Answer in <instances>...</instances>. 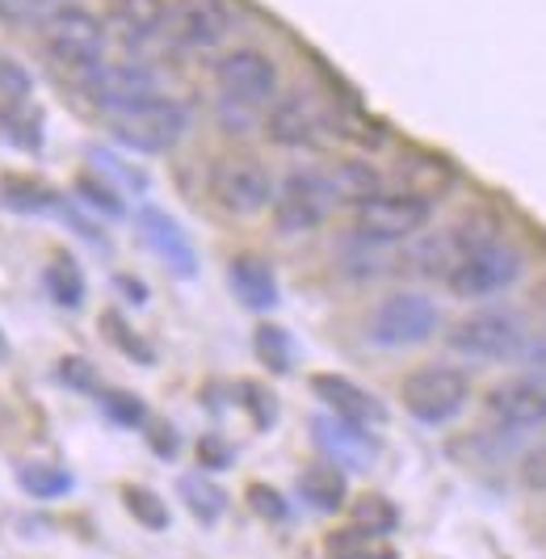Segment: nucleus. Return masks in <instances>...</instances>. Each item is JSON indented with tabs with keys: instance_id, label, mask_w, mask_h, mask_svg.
<instances>
[{
	"instance_id": "27",
	"label": "nucleus",
	"mask_w": 546,
	"mask_h": 559,
	"mask_svg": "<svg viewBox=\"0 0 546 559\" xmlns=\"http://www.w3.org/2000/svg\"><path fill=\"white\" fill-rule=\"evenodd\" d=\"M252 345H257V358L270 366L273 374H290V366H295V341H290L286 329L261 324L257 336H252Z\"/></svg>"
},
{
	"instance_id": "3",
	"label": "nucleus",
	"mask_w": 546,
	"mask_h": 559,
	"mask_svg": "<svg viewBox=\"0 0 546 559\" xmlns=\"http://www.w3.org/2000/svg\"><path fill=\"white\" fill-rule=\"evenodd\" d=\"M186 131H190V110L181 102H168V97H156L147 106H135V110L109 114L114 143H122L131 152H143V156L177 147V143L186 140Z\"/></svg>"
},
{
	"instance_id": "7",
	"label": "nucleus",
	"mask_w": 546,
	"mask_h": 559,
	"mask_svg": "<svg viewBox=\"0 0 546 559\" xmlns=\"http://www.w3.org/2000/svg\"><path fill=\"white\" fill-rule=\"evenodd\" d=\"M332 206H336L332 177L316 173V168H295L273 194V224L282 236H299V231L324 224Z\"/></svg>"
},
{
	"instance_id": "29",
	"label": "nucleus",
	"mask_w": 546,
	"mask_h": 559,
	"mask_svg": "<svg viewBox=\"0 0 546 559\" xmlns=\"http://www.w3.org/2000/svg\"><path fill=\"white\" fill-rule=\"evenodd\" d=\"M404 177H408V194H441L454 177H450V168L441 165V160H434V156H408L404 160Z\"/></svg>"
},
{
	"instance_id": "26",
	"label": "nucleus",
	"mask_w": 546,
	"mask_h": 559,
	"mask_svg": "<svg viewBox=\"0 0 546 559\" xmlns=\"http://www.w3.org/2000/svg\"><path fill=\"white\" fill-rule=\"evenodd\" d=\"M22 488L38 501H55V497H68L72 492V472L55 467V463H26L22 467Z\"/></svg>"
},
{
	"instance_id": "36",
	"label": "nucleus",
	"mask_w": 546,
	"mask_h": 559,
	"mask_svg": "<svg viewBox=\"0 0 546 559\" xmlns=\"http://www.w3.org/2000/svg\"><path fill=\"white\" fill-rule=\"evenodd\" d=\"M102 324H106V336H109V341H114V345H122V349H127V354H131V358H135L139 366H152V362H156V358H152V349H147V345H143V341H139V336L131 333V329H127V324H122V320H118L114 311H106V316H102Z\"/></svg>"
},
{
	"instance_id": "41",
	"label": "nucleus",
	"mask_w": 546,
	"mask_h": 559,
	"mask_svg": "<svg viewBox=\"0 0 546 559\" xmlns=\"http://www.w3.org/2000/svg\"><path fill=\"white\" fill-rule=\"evenodd\" d=\"M198 454H202L206 467H232V447H223L218 438H202V442H198Z\"/></svg>"
},
{
	"instance_id": "16",
	"label": "nucleus",
	"mask_w": 546,
	"mask_h": 559,
	"mask_svg": "<svg viewBox=\"0 0 546 559\" xmlns=\"http://www.w3.org/2000/svg\"><path fill=\"white\" fill-rule=\"evenodd\" d=\"M311 433H316V442H320L328 459H336L349 472H370L375 459L382 454L379 438L366 425H354V420L345 417H320L311 425Z\"/></svg>"
},
{
	"instance_id": "14",
	"label": "nucleus",
	"mask_w": 546,
	"mask_h": 559,
	"mask_svg": "<svg viewBox=\"0 0 546 559\" xmlns=\"http://www.w3.org/2000/svg\"><path fill=\"white\" fill-rule=\"evenodd\" d=\"M328 127H332V118L311 93H290V97L273 102L270 118H265V135L282 147H311V143H320Z\"/></svg>"
},
{
	"instance_id": "15",
	"label": "nucleus",
	"mask_w": 546,
	"mask_h": 559,
	"mask_svg": "<svg viewBox=\"0 0 546 559\" xmlns=\"http://www.w3.org/2000/svg\"><path fill=\"white\" fill-rule=\"evenodd\" d=\"M109 34L127 51H147L168 38V0H109Z\"/></svg>"
},
{
	"instance_id": "18",
	"label": "nucleus",
	"mask_w": 546,
	"mask_h": 559,
	"mask_svg": "<svg viewBox=\"0 0 546 559\" xmlns=\"http://www.w3.org/2000/svg\"><path fill=\"white\" fill-rule=\"evenodd\" d=\"M139 231H143V240L156 249L164 265L173 270V274H181V278H193L198 274V257H193V245L186 240V231L181 224H173L164 211L156 206H147L143 215H139Z\"/></svg>"
},
{
	"instance_id": "10",
	"label": "nucleus",
	"mask_w": 546,
	"mask_h": 559,
	"mask_svg": "<svg viewBox=\"0 0 546 559\" xmlns=\"http://www.w3.org/2000/svg\"><path fill=\"white\" fill-rule=\"evenodd\" d=\"M81 88L93 97V106H102L106 114L135 110V106H147V102L164 97L161 76L147 63H102L97 72L84 76Z\"/></svg>"
},
{
	"instance_id": "19",
	"label": "nucleus",
	"mask_w": 546,
	"mask_h": 559,
	"mask_svg": "<svg viewBox=\"0 0 546 559\" xmlns=\"http://www.w3.org/2000/svg\"><path fill=\"white\" fill-rule=\"evenodd\" d=\"M227 282L236 290V299L252 311H270L277 304V278H273L270 261L257 252H240L227 270Z\"/></svg>"
},
{
	"instance_id": "28",
	"label": "nucleus",
	"mask_w": 546,
	"mask_h": 559,
	"mask_svg": "<svg viewBox=\"0 0 546 559\" xmlns=\"http://www.w3.org/2000/svg\"><path fill=\"white\" fill-rule=\"evenodd\" d=\"M332 186H336V198H349L354 206L382 190L379 173L370 165H361V160H349V165L336 168V173H332Z\"/></svg>"
},
{
	"instance_id": "20",
	"label": "nucleus",
	"mask_w": 546,
	"mask_h": 559,
	"mask_svg": "<svg viewBox=\"0 0 546 559\" xmlns=\"http://www.w3.org/2000/svg\"><path fill=\"white\" fill-rule=\"evenodd\" d=\"M345 476H341V467H332V463H316V467H307L299 476V497L316 513H336L341 504H345Z\"/></svg>"
},
{
	"instance_id": "33",
	"label": "nucleus",
	"mask_w": 546,
	"mask_h": 559,
	"mask_svg": "<svg viewBox=\"0 0 546 559\" xmlns=\"http://www.w3.org/2000/svg\"><path fill=\"white\" fill-rule=\"evenodd\" d=\"M248 509L257 513V518H265V522H286L290 518V504L286 497L270 488V484H248Z\"/></svg>"
},
{
	"instance_id": "17",
	"label": "nucleus",
	"mask_w": 546,
	"mask_h": 559,
	"mask_svg": "<svg viewBox=\"0 0 546 559\" xmlns=\"http://www.w3.org/2000/svg\"><path fill=\"white\" fill-rule=\"evenodd\" d=\"M311 392L332 408V417H345V420H354V425H366V429H370V425H382V417H387L382 400H375L366 388L349 383L345 374H316V379H311Z\"/></svg>"
},
{
	"instance_id": "39",
	"label": "nucleus",
	"mask_w": 546,
	"mask_h": 559,
	"mask_svg": "<svg viewBox=\"0 0 546 559\" xmlns=\"http://www.w3.org/2000/svg\"><path fill=\"white\" fill-rule=\"evenodd\" d=\"M245 404L257 413V429H270V425H273V395L265 392V388H257V383H248Z\"/></svg>"
},
{
	"instance_id": "38",
	"label": "nucleus",
	"mask_w": 546,
	"mask_h": 559,
	"mask_svg": "<svg viewBox=\"0 0 546 559\" xmlns=\"http://www.w3.org/2000/svg\"><path fill=\"white\" fill-rule=\"evenodd\" d=\"M521 484L534 488V492H546V447L530 450V454L521 459Z\"/></svg>"
},
{
	"instance_id": "9",
	"label": "nucleus",
	"mask_w": 546,
	"mask_h": 559,
	"mask_svg": "<svg viewBox=\"0 0 546 559\" xmlns=\"http://www.w3.org/2000/svg\"><path fill=\"white\" fill-rule=\"evenodd\" d=\"M211 194L215 202L227 211V215H257L273 202V177L270 168L261 165L257 156H223L215 168H211Z\"/></svg>"
},
{
	"instance_id": "42",
	"label": "nucleus",
	"mask_w": 546,
	"mask_h": 559,
	"mask_svg": "<svg viewBox=\"0 0 546 559\" xmlns=\"http://www.w3.org/2000/svg\"><path fill=\"white\" fill-rule=\"evenodd\" d=\"M4 354H9V341H4V333H0V362H4Z\"/></svg>"
},
{
	"instance_id": "32",
	"label": "nucleus",
	"mask_w": 546,
	"mask_h": 559,
	"mask_svg": "<svg viewBox=\"0 0 546 559\" xmlns=\"http://www.w3.org/2000/svg\"><path fill=\"white\" fill-rule=\"evenodd\" d=\"M59 9H68V0H0V17L9 26H47Z\"/></svg>"
},
{
	"instance_id": "21",
	"label": "nucleus",
	"mask_w": 546,
	"mask_h": 559,
	"mask_svg": "<svg viewBox=\"0 0 546 559\" xmlns=\"http://www.w3.org/2000/svg\"><path fill=\"white\" fill-rule=\"evenodd\" d=\"M0 202L9 211H26V215H43V211H63V202L51 186L34 181V177H4L0 181Z\"/></svg>"
},
{
	"instance_id": "23",
	"label": "nucleus",
	"mask_w": 546,
	"mask_h": 559,
	"mask_svg": "<svg viewBox=\"0 0 546 559\" xmlns=\"http://www.w3.org/2000/svg\"><path fill=\"white\" fill-rule=\"evenodd\" d=\"M0 131L26 152H38L43 143V110L34 102H0Z\"/></svg>"
},
{
	"instance_id": "31",
	"label": "nucleus",
	"mask_w": 546,
	"mask_h": 559,
	"mask_svg": "<svg viewBox=\"0 0 546 559\" xmlns=\"http://www.w3.org/2000/svg\"><path fill=\"white\" fill-rule=\"evenodd\" d=\"M122 504L131 509V518L143 522L147 531H168V509L156 492H147V488H139V484H127L122 488Z\"/></svg>"
},
{
	"instance_id": "8",
	"label": "nucleus",
	"mask_w": 546,
	"mask_h": 559,
	"mask_svg": "<svg viewBox=\"0 0 546 559\" xmlns=\"http://www.w3.org/2000/svg\"><path fill=\"white\" fill-rule=\"evenodd\" d=\"M441 324V311L429 295H416V290H400V295H387L375 316H370V341L382 349H404V345H420L429 341Z\"/></svg>"
},
{
	"instance_id": "1",
	"label": "nucleus",
	"mask_w": 546,
	"mask_h": 559,
	"mask_svg": "<svg viewBox=\"0 0 546 559\" xmlns=\"http://www.w3.org/2000/svg\"><path fill=\"white\" fill-rule=\"evenodd\" d=\"M218 118L227 122V131H252L257 114L277 102V68L261 51H232L218 59Z\"/></svg>"
},
{
	"instance_id": "37",
	"label": "nucleus",
	"mask_w": 546,
	"mask_h": 559,
	"mask_svg": "<svg viewBox=\"0 0 546 559\" xmlns=\"http://www.w3.org/2000/svg\"><path fill=\"white\" fill-rule=\"evenodd\" d=\"M76 194L84 198V202H93L102 215H122V194H114V186L109 181H97V177H81L76 181Z\"/></svg>"
},
{
	"instance_id": "30",
	"label": "nucleus",
	"mask_w": 546,
	"mask_h": 559,
	"mask_svg": "<svg viewBox=\"0 0 546 559\" xmlns=\"http://www.w3.org/2000/svg\"><path fill=\"white\" fill-rule=\"evenodd\" d=\"M354 526L366 534H391L400 526V513H395V504L382 501L379 492H366V497H357L354 504Z\"/></svg>"
},
{
	"instance_id": "2",
	"label": "nucleus",
	"mask_w": 546,
	"mask_h": 559,
	"mask_svg": "<svg viewBox=\"0 0 546 559\" xmlns=\"http://www.w3.org/2000/svg\"><path fill=\"white\" fill-rule=\"evenodd\" d=\"M43 43L55 68L72 72L76 81H84L88 72H97L106 63V26L88 13V9H59L51 22L43 26Z\"/></svg>"
},
{
	"instance_id": "13",
	"label": "nucleus",
	"mask_w": 546,
	"mask_h": 559,
	"mask_svg": "<svg viewBox=\"0 0 546 559\" xmlns=\"http://www.w3.org/2000/svg\"><path fill=\"white\" fill-rule=\"evenodd\" d=\"M484 413H488L500 429H513V433H530V429H543L546 425V388L538 379H505L488 388L484 395Z\"/></svg>"
},
{
	"instance_id": "40",
	"label": "nucleus",
	"mask_w": 546,
	"mask_h": 559,
	"mask_svg": "<svg viewBox=\"0 0 546 559\" xmlns=\"http://www.w3.org/2000/svg\"><path fill=\"white\" fill-rule=\"evenodd\" d=\"M59 374H63L72 388H84V392H88V388H97V374H93V366H84L81 358H68V362L59 366Z\"/></svg>"
},
{
	"instance_id": "4",
	"label": "nucleus",
	"mask_w": 546,
	"mask_h": 559,
	"mask_svg": "<svg viewBox=\"0 0 546 559\" xmlns=\"http://www.w3.org/2000/svg\"><path fill=\"white\" fill-rule=\"evenodd\" d=\"M434 215V202L408 190H379L354 206V231L375 245H400L416 231H425Z\"/></svg>"
},
{
	"instance_id": "5",
	"label": "nucleus",
	"mask_w": 546,
	"mask_h": 559,
	"mask_svg": "<svg viewBox=\"0 0 546 559\" xmlns=\"http://www.w3.org/2000/svg\"><path fill=\"white\" fill-rule=\"evenodd\" d=\"M446 345L471 362H509L525 345V324L513 311H471L450 324Z\"/></svg>"
},
{
	"instance_id": "25",
	"label": "nucleus",
	"mask_w": 546,
	"mask_h": 559,
	"mask_svg": "<svg viewBox=\"0 0 546 559\" xmlns=\"http://www.w3.org/2000/svg\"><path fill=\"white\" fill-rule=\"evenodd\" d=\"M177 492H181V501L190 509L198 522H218L223 518V509H227V497H223V488L211 484L206 476H181L177 479Z\"/></svg>"
},
{
	"instance_id": "34",
	"label": "nucleus",
	"mask_w": 546,
	"mask_h": 559,
	"mask_svg": "<svg viewBox=\"0 0 546 559\" xmlns=\"http://www.w3.org/2000/svg\"><path fill=\"white\" fill-rule=\"evenodd\" d=\"M102 408H106V417L114 420V425H122V429H139V425L147 420L143 404L127 392H106L102 395Z\"/></svg>"
},
{
	"instance_id": "35",
	"label": "nucleus",
	"mask_w": 546,
	"mask_h": 559,
	"mask_svg": "<svg viewBox=\"0 0 546 559\" xmlns=\"http://www.w3.org/2000/svg\"><path fill=\"white\" fill-rule=\"evenodd\" d=\"M29 72L17 59L0 56V102H29Z\"/></svg>"
},
{
	"instance_id": "12",
	"label": "nucleus",
	"mask_w": 546,
	"mask_h": 559,
	"mask_svg": "<svg viewBox=\"0 0 546 559\" xmlns=\"http://www.w3.org/2000/svg\"><path fill=\"white\" fill-rule=\"evenodd\" d=\"M518 278H521V252L500 240V245H488V249L463 257L459 270L446 278V286L459 299H488V295H500L505 286H513Z\"/></svg>"
},
{
	"instance_id": "24",
	"label": "nucleus",
	"mask_w": 546,
	"mask_h": 559,
	"mask_svg": "<svg viewBox=\"0 0 546 559\" xmlns=\"http://www.w3.org/2000/svg\"><path fill=\"white\" fill-rule=\"evenodd\" d=\"M47 290L59 308H81L84 304V274L72 252H55L47 265Z\"/></svg>"
},
{
	"instance_id": "11",
	"label": "nucleus",
	"mask_w": 546,
	"mask_h": 559,
	"mask_svg": "<svg viewBox=\"0 0 546 559\" xmlns=\"http://www.w3.org/2000/svg\"><path fill=\"white\" fill-rule=\"evenodd\" d=\"M232 4L227 0H173L168 4V43L177 51H215L232 34Z\"/></svg>"
},
{
	"instance_id": "22",
	"label": "nucleus",
	"mask_w": 546,
	"mask_h": 559,
	"mask_svg": "<svg viewBox=\"0 0 546 559\" xmlns=\"http://www.w3.org/2000/svg\"><path fill=\"white\" fill-rule=\"evenodd\" d=\"M324 556L328 559H400L395 547H387L379 534H366L357 526H341L324 538Z\"/></svg>"
},
{
	"instance_id": "6",
	"label": "nucleus",
	"mask_w": 546,
	"mask_h": 559,
	"mask_svg": "<svg viewBox=\"0 0 546 559\" xmlns=\"http://www.w3.org/2000/svg\"><path fill=\"white\" fill-rule=\"evenodd\" d=\"M404 408L425 425H446L466 408L471 400V379L459 366H420L404 379Z\"/></svg>"
}]
</instances>
